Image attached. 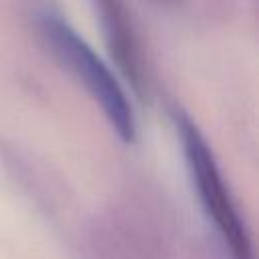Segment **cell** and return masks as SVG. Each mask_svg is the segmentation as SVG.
I'll return each mask as SVG.
<instances>
[{
	"label": "cell",
	"instance_id": "cell-2",
	"mask_svg": "<svg viewBox=\"0 0 259 259\" xmlns=\"http://www.w3.org/2000/svg\"><path fill=\"white\" fill-rule=\"evenodd\" d=\"M40 30L47 42L53 47V53L85 83L91 95L99 101L115 134L125 144H132L138 134L134 109L109 67L99 59V55L89 47V42L79 36L77 30L61 16L51 12L42 14Z\"/></svg>",
	"mask_w": 259,
	"mask_h": 259
},
{
	"label": "cell",
	"instance_id": "cell-1",
	"mask_svg": "<svg viewBox=\"0 0 259 259\" xmlns=\"http://www.w3.org/2000/svg\"><path fill=\"white\" fill-rule=\"evenodd\" d=\"M176 127L180 134L186 166L190 170L194 188L206 217L212 221L231 259H255V247L251 231L233 198L225 176L208 148L200 130L184 115H176Z\"/></svg>",
	"mask_w": 259,
	"mask_h": 259
},
{
	"label": "cell",
	"instance_id": "cell-3",
	"mask_svg": "<svg viewBox=\"0 0 259 259\" xmlns=\"http://www.w3.org/2000/svg\"><path fill=\"white\" fill-rule=\"evenodd\" d=\"M103 10H105L107 24H109L111 47L117 55V61L132 79H138V61H136V51H134L136 47H134L132 36L127 32L125 20L121 18L119 4L115 0H103Z\"/></svg>",
	"mask_w": 259,
	"mask_h": 259
}]
</instances>
